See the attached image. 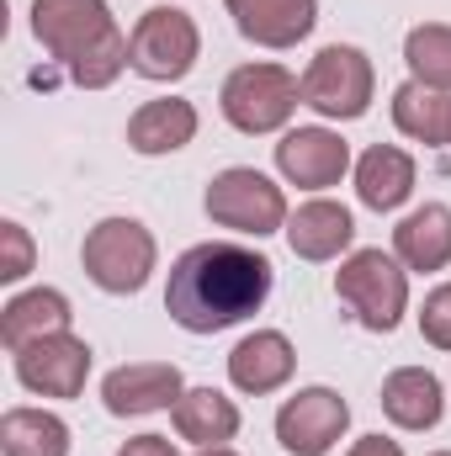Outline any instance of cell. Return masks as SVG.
<instances>
[{
	"label": "cell",
	"instance_id": "obj_1",
	"mask_svg": "<svg viewBox=\"0 0 451 456\" xmlns=\"http://www.w3.org/2000/svg\"><path fill=\"white\" fill-rule=\"evenodd\" d=\"M271 281H276V271L260 249L208 239V244H192L170 265L165 314L186 335H218V330H234V324H244L250 314L266 308Z\"/></svg>",
	"mask_w": 451,
	"mask_h": 456
},
{
	"label": "cell",
	"instance_id": "obj_2",
	"mask_svg": "<svg viewBox=\"0 0 451 456\" xmlns=\"http://www.w3.org/2000/svg\"><path fill=\"white\" fill-rule=\"evenodd\" d=\"M32 37L80 91H107L127 69V37L117 32L107 0H32Z\"/></svg>",
	"mask_w": 451,
	"mask_h": 456
},
{
	"label": "cell",
	"instance_id": "obj_3",
	"mask_svg": "<svg viewBox=\"0 0 451 456\" xmlns=\"http://www.w3.org/2000/svg\"><path fill=\"white\" fill-rule=\"evenodd\" d=\"M335 297L356 314L361 330H372V335H393V330L404 324V308H409V271H404L398 255L356 249V255L340 260Z\"/></svg>",
	"mask_w": 451,
	"mask_h": 456
},
{
	"label": "cell",
	"instance_id": "obj_4",
	"mask_svg": "<svg viewBox=\"0 0 451 456\" xmlns=\"http://www.w3.org/2000/svg\"><path fill=\"white\" fill-rule=\"evenodd\" d=\"M154 233L138 224V218H102V224L86 233L80 244V265L86 276L112 292V297H127V292H144L149 271H154Z\"/></svg>",
	"mask_w": 451,
	"mask_h": 456
},
{
	"label": "cell",
	"instance_id": "obj_5",
	"mask_svg": "<svg viewBox=\"0 0 451 456\" xmlns=\"http://www.w3.org/2000/svg\"><path fill=\"white\" fill-rule=\"evenodd\" d=\"M197 53H202V32H197L192 11H181V5L144 11L133 37H127V69L144 75V80H160V86L192 75Z\"/></svg>",
	"mask_w": 451,
	"mask_h": 456
},
{
	"label": "cell",
	"instance_id": "obj_6",
	"mask_svg": "<svg viewBox=\"0 0 451 456\" xmlns=\"http://www.w3.org/2000/svg\"><path fill=\"white\" fill-rule=\"evenodd\" d=\"M303 102V80L282 64H239L224 80L218 107L239 133H276Z\"/></svg>",
	"mask_w": 451,
	"mask_h": 456
},
{
	"label": "cell",
	"instance_id": "obj_7",
	"mask_svg": "<svg viewBox=\"0 0 451 456\" xmlns=\"http://www.w3.org/2000/svg\"><path fill=\"white\" fill-rule=\"evenodd\" d=\"M372 86H377L372 59L356 43H330L303 69V107H314L319 117H335V122H356L372 107Z\"/></svg>",
	"mask_w": 451,
	"mask_h": 456
},
{
	"label": "cell",
	"instance_id": "obj_8",
	"mask_svg": "<svg viewBox=\"0 0 451 456\" xmlns=\"http://www.w3.org/2000/svg\"><path fill=\"white\" fill-rule=\"evenodd\" d=\"M202 208H208V218H213L218 228L255 233V239H266V233L287 228V218H292V213H287L282 186H276L271 175L250 170V165H234V170H224V175H213V181H208Z\"/></svg>",
	"mask_w": 451,
	"mask_h": 456
},
{
	"label": "cell",
	"instance_id": "obj_9",
	"mask_svg": "<svg viewBox=\"0 0 451 456\" xmlns=\"http://www.w3.org/2000/svg\"><path fill=\"white\" fill-rule=\"evenodd\" d=\"M350 425V403L335 387H298L276 409V441L287 456H330Z\"/></svg>",
	"mask_w": 451,
	"mask_h": 456
},
{
	"label": "cell",
	"instance_id": "obj_10",
	"mask_svg": "<svg viewBox=\"0 0 451 456\" xmlns=\"http://www.w3.org/2000/svg\"><path fill=\"white\" fill-rule=\"evenodd\" d=\"M16 355V382L37 398H80L91 377V345L80 335H43V340L11 350Z\"/></svg>",
	"mask_w": 451,
	"mask_h": 456
},
{
	"label": "cell",
	"instance_id": "obj_11",
	"mask_svg": "<svg viewBox=\"0 0 451 456\" xmlns=\"http://www.w3.org/2000/svg\"><path fill=\"white\" fill-rule=\"evenodd\" d=\"M181 393H186V382H181V366H170V361H127V366L107 371V382H102V403L117 419H144V414L176 409Z\"/></svg>",
	"mask_w": 451,
	"mask_h": 456
},
{
	"label": "cell",
	"instance_id": "obj_12",
	"mask_svg": "<svg viewBox=\"0 0 451 456\" xmlns=\"http://www.w3.org/2000/svg\"><path fill=\"white\" fill-rule=\"evenodd\" d=\"M276 170L287 186H303V191L340 186V175L350 170V143L330 127H292L276 143Z\"/></svg>",
	"mask_w": 451,
	"mask_h": 456
},
{
	"label": "cell",
	"instance_id": "obj_13",
	"mask_svg": "<svg viewBox=\"0 0 451 456\" xmlns=\"http://www.w3.org/2000/svg\"><path fill=\"white\" fill-rule=\"evenodd\" d=\"M224 5L239 37L260 48H298L319 21V0H224Z\"/></svg>",
	"mask_w": 451,
	"mask_h": 456
},
{
	"label": "cell",
	"instance_id": "obj_14",
	"mask_svg": "<svg viewBox=\"0 0 451 456\" xmlns=\"http://www.w3.org/2000/svg\"><path fill=\"white\" fill-rule=\"evenodd\" d=\"M292 366H298V350L282 330H255V335H244L228 350V382L239 393H255V398L276 393L292 377Z\"/></svg>",
	"mask_w": 451,
	"mask_h": 456
},
{
	"label": "cell",
	"instance_id": "obj_15",
	"mask_svg": "<svg viewBox=\"0 0 451 456\" xmlns=\"http://www.w3.org/2000/svg\"><path fill=\"white\" fill-rule=\"evenodd\" d=\"M282 233H287V244H292L298 260H340V255L350 249V239H356V218H350L345 202L314 197V202H303V208L287 218Z\"/></svg>",
	"mask_w": 451,
	"mask_h": 456
},
{
	"label": "cell",
	"instance_id": "obj_16",
	"mask_svg": "<svg viewBox=\"0 0 451 456\" xmlns=\"http://www.w3.org/2000/svg\"><path fill=\"white\" fill-rule=\"evenodd\" d=\"M382 414H388L398 430H436L441 414H447L441 377L425 371V366H398V371H388V382H382Z\"/></svg>",
	"mask_w": 451,
	"mask_h": 456
},
{
	"label": "cell",
	"instance_id": "obj_17",
	"mask_svg": "<svg viewBox=\"0 0 451 456\" xmlns=\"http://www.w3.org/2000/svg\"><path fill=\"white\" fill-rule=\"evenodd\" d=\"M197 138V107L181 102V96H160V102H144L138 112L127 117V149L144 154V159H160V154H176Z\"/></svg>",
	"mask_w": 451,
	"mask_h": 456
},
{
	"label": "cell",
	"instance_id": "obj_18",
	"mask_svg": "<svg viewBox=\"0 0 451 456\" xmlns=\"http://www.w3.org/2000/svg\"><path fill=\"white\" fill-rule=\"evenodd\" d=\"M356 197L372 213H393L414 197V159L393 143H372L356 159Z\"/></svg>",
	"mask_w": 451,
	"mask_h": 456
},
{
	"label": "cell",
	"instance_id": "obj_19",
	"mask_svg": "<svg viewBox=\"0 0 451 456\" xmlns=\"http://www.w3.org/2000/svg\"><path fill=\"white\" fill-rule=\"evenodd\" d=\"M393 255L404 271H447L451 265V208L425 202L393 228Z\"/></svg>",
	"mask_w": 451,
	"mask_h": 456
},
{
	"label": "cell",
	"instance_id": "obj_20",
	"mask_svg": "<svg viewBox=\"0 0 451 456\" xmlns=\"http://www.w3.org/2000/svg\"><path fill=\"white\" fill-rule=\"evenodd\" d=\"M70 319H75V314H70V297H64V292L32 287V292L11 297V303L0 308V340H5V350H21V345L43 340V335H64Z\"/></svg>",
	"mask_w": 451,
	"mask_h": 456
},
{
	"label": "cell",
	"instance_id": "obj_21",
	"mask_svg": "<svg viewBox=\"0 0 451 456\" xmlns=\"http://www.w3.org/2000/svg\"><path fill=\"white\" fill-rule=\"evenodd\" d=\"M176 419V436L181 441H197V446H224L239 436V409L234 398H224L218 387H186L170 409Z\"/></svg>",
	"mask_w": 451,
	"mask_h": 456
},
{
	"label": "cell",
	"instance_id": "obj_22",
	"mask_svg": "<svg viewBox=\"0 0 451 456\" xmlns=\"http://www.w3.org/2000/svg\"><path fill=\"white\" fill-rule=\"evenodd\" d=\"M5 456H70V425L48 409H5L0 419Z\"/></svg>",
	"mask_w": 451,
	"mask_h": 456
},
{
	"label": "cell",
	"instance_id": "obj_23",
	"mask_svg": "<svg viewBox=\"0 0 451 456\" xmlns=\"http://www.w3.org/2000/svg\"><path fill=\"white\" fill-rule=\"evenodd\" d=\"M447 117H451V91H430L420 80H404L393 91V122L414 143H447Z\"/></svg>",
	"mask_w": 451,
	"mask_h": 456
},
{
	"label": "cell",
	"instance_id": "obj_24",
	"mask_svg": "<svg viewBox=\"0 0 451 456\" xmlns=\"http://www.w3.org/2000/svg\"><path fill=\"white\" fill-rule=\"evenodd\" d=\"M404 64H409V80H420L430 91H451V27L447 21H420L404 37Z\"/></svg>",
	"mask_w": 451,
	"mask_h": 456
},
{
	"label": "cell",
	"instance_id": "obj_25",
	"mask_svg": "<svg viewBox=\"0 0 451 456\" xmlns=\"http://www.w3.org/2000/svg\"><path fill=\"white\" fill-rule=\"evenodd\" d=\"M37 249H32V233L21 224H0V281H21L32 271Z\"/></svg>",
	"mask_w": 451,
	"mask_h": 456
},
{
	"label": "cell",
	"instance_id": "obj_26",
	"mask_svg": "<svg viewBox=\"0 0 451 456\" xmlns=\"http://www.w3.org/2000/svg\"><path fill=\"white\" fill-rule=\"evenodd\" d=\"M420 335L436 345V350H451V281H441L425 308H420Z\"/></svg>",
	"mask_w": 451,
	"mask_h": 456
},
{
	"label": "cell",
	"instance_id": "obj_27",
	"mask_svg": "<svg viewBox=\"0 0 451 456\" xmlns=\"http://www.w3.org/2000/svg\"><path fill=\"white\" fill-rule=\"evenodd\" d=\"M117 456H176V446L165 436H133V441H122Z\"/></svg>",
	"mask_w": 451,
	"mask_h": 456
},
{
	"label": "cell",
	"instance_id": "obj_28",
	"mask_svg": "<svg viewBox=\"0 0 451 456\" xmlns=\"http://www.w3.org/2000/svg\"><path fill=\"white\" fill-rule=\"evenodd\" d=\"M350 456H404V452H398V441H388V436H361V441L350 446Z\"/></svg>",
	"mask_w": 451,
	"mask_h": 456
},
{
	"label": "cell",
	"instance_id": "obj_29",
	"mask_svg": "<svg viewBox=\"0 0 451 456\" xmlns=\"http://www.w3.org/2000/svg\"><path fill=\"white\" fill-rule=\"evenodd\" d=\"M197 456H239V452H228V446H202Z\"/></svg>",
	"mask_w": 451,
	"mask_h": 456
},
{
	"label": "cell",
	"instance_id": "obj_30",
	"mask_svg": "<svg viewBox=\"0 0 451 456\" xmlns=\"http://www.w3.org/2000/svg\"><path fill=\"white\" fill-rule=\"evenodd\" d=\"M447 149H451V117H447Z\"/></svg>",
	"mask_w": 451,
	"mask_h": 456
},
{
	"label": "cell",
	"instance_id": "obj_31",
	"mask_svg": "<svg viewBox=\"0 0 451 456\" xmlns=\"http://www.w3.org/2000/svg\"><path fill=\"white\" fill-rule=\"evenodd\" d=\"M436 456H451V452H436Z\"/></svg>",
	"mask_w": 451,
	"mask_h": 456
}]
</instances>
